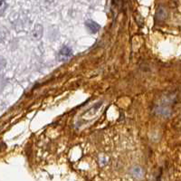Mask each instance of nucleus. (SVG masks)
Segmentation results:
<instances>
[{"mask_svg":"<svg viewBox=\"0 0 181 181\" xmlns=\"http://www.w3.org/2000/svg\"><path fill=\"white\" fill-rule=\"evenodd\" d=\"M72 55H73V51L67 45L62 47V49L59 51V57H60L61 60H67Z\"/></svg>","mask_w":181,"mask_h":181,"instance_id":"obj_2","label":"nucleus"},{"mask_svg":"<svg viewBox=\"0 0 181 181\" xmlns=\"http://www.w3.org/2000/svg\"><path fill=\"white\" fill-rule=\"evenodd\" d=\"M167 16H168V12H167L166 8L163 6H160L157 11V14H156V19L159 21L165 20Z\"/></svg>","mask_w":181,"mask_h":181,"instance_id":"obj_3","label":"nucleus"},{"mask_svg":"<svg viewBox=\"0 0 181 181\" xmlns=\"http://www.w3.org/2000/svg\"><path fill=\"white\" fill-rule=\"evenodd\" d=\"M85 26L89 30V32L92 33V34H96L101 29V25L93 20L86 21L85 22Z\"/></svg>","mask_w":181,"mask_h":181,"instance_id":"obj_1","label":"nucleus"},{"mask_svg":"<svg viewBox=\"0 0 181 181\" xmlns=\"http://www.w3.org/2000/svg\"><path fill=\"white\" fill-rule=\"evenodd\" d=\"M5 7V2L4 1H1V13H3V11H4V8Z\"/></svg>","mask_w":181,"mask_h":181,"instance_id":"obj_5","label":"nucleus"},{"mask_svg":"<svg viewBox=\"0 0 181 181\" xmlns=\"http://www.w3.org/2000/svg\"><path fill=\"white\" fill-rule=\"evenodd\" d=\"M42 36H43V26L41 25H36L33 32V36L36 39H40Z\"/></svg>","mask_w":181,"mask_h":181,"instance_id":"obj_4","label":"nucleus"}]
</instances>
